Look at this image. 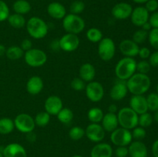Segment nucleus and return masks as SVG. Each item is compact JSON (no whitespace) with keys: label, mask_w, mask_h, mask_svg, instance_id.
I'll list each match as a JSON object with an SVG mask.
<instances>
[{"label":"nucleus","mask_w":158,"mask_h":157,"mask_svg":"<svg viewBox=\"0 0 158 157\" xmlns=\"http://www.w3.org/2000/svg\"><path fill=\"white\" fill-rule=\"evenodd\" d=\"M115 153L117 157H127L129 155L128 148L127 146H117Z\"/></svg>","instance_id":"obj_46"},{"label":"nucleus","mask_w":158,"mask_h":157,"mask_svg":"<svg viewBox=\"0 0 158 157\" xmlns=\"http://www.w3.org/2000/svg\"><path fill=\"white\" fill-rule=\"evenodd\" d=\"M86 97L93 103H98L101 101L104 95V89L103 85L97 81L88 83L85 88Z\"/></svg>","instance_id":"obj_10"},{"label":"nucleus","mask_w":158,"mask_h":157,"mask_svg":"<svg viewBox=\"0 0 158 157\" xmlns=\"http://www.w3.org/2000/svg\"><path fill=\"white\" fill-rule=\"evenodd\" d=\"M43 81L39 75H33L28 79L26 83V91L32 95L40 94L43 89Z\"/></svg>","instance_id":"obj_20"},{"label":"nucleus","mask_w":158,"mask_h":157,"mask_svg":"<svg viewBox=\"0 0 158 157\" xmlns=\"http://www.w3.org/2000/svg\"><path fill=\"white\" fill-rule=\"evenodd\" d=\"M15 13L26 15L31 11V5L26 0H16L12 6Z\"/></svg>","instance_id":"obj_26"},{"label":"nucleus","mask_w":158,"mask_h":157,"mask_svg":"<svg viewBox=\"0 0 158 157\" xmlns=\"http://www.w3.org/2000/svg\"><path fill=\"white\" fill-rule=\"evenodd\" d=\"M148 40L151 46L158 51V29H152L148 32Z\"/></svg>","instance_id":"obj_40"},{"label":"nucleus","mask_w":158,"mask_h":157,"mask_svg":"<svg viewBox=\"0 0 158 157\" xmlns=\"http://www.w3.org/2000/svg\"><path fill=\"white\" fill-rule=\"evenodd\" d=\"M20 48L24 51V52L26 51H29V49H32V41L29 38H25L22 41L21 44H20Z\"/></svg>","instance_id":"obj_49"},{"label":"nucleus","mask_w":158,"mask_h":157,"mask_svg":"<svg viewBox=\"0 0 158 157\" xmlns=\"http://www.w3.org/2000/svg\"><path fill=\"white\" fill-rule=\"evenodd\" d=\"M59 121L63 124H69L73 119V112L69 108H63L56 115Z\"/></svg>","instance_id":"obj_31"},{"label":"nucleus","mask_w":158,"mask_h":157,"mask_svg":"<svg viewBox=\"0 0 158 157\" xmlns=\"http://www.w3.org/2000/svg\"><path fill=\"white\" fill-rule=\"evenodd\" d=\"M152 152L154 157H158V139L155 140L152 145Z\"/></svg>","instance_id":"obj_51"},{"label":"nucleus","mask_w":158,"mask_h":157,"mask_svg":"<svg viewBox=\"0 0 158 157\" xmlns=\"http://www.w3.org/2000/svg\"><path fill=\"white\" fill-rule=\"evenodd\" d=\"M110 140L117 146H127L133 140L131 130L124 128H117L110 134Z\"/></svg>","instance_id":"obj_9"},{"label":"nucleus","mask_w":158,"mask_h":157,"mask_svg":"<svg viewBox=\"0 0 158 157\" xmlns=\"http://www.w3.org/2000/svg\"><path fill=\"white\" fill-rule=\"evenodd\" d=\"M117 112H118V108L116 104H111L108 106V112L117 114Z\"/></svg>","instance_id":"obj_53"},{"label":"nucleus","mask_w":158,"mask_h":157,"mask_svg":"<svg viewBox=\"0 0 158 157\" xmlns=\"http://www.w3.org/2000/svg\"><path fill=\"white\" fill-rule=\"evenodd\" d=\"M118 123L120 127L132 130L138 126L139 115L131 107H123L118 110L117 114Z\"/></svg>","instance_id":"obj_4"},{"label":"nucleus","mask_w":158,"mask_h":157,"mask_svg":"<svg viewBox=\"0 0 158 157\" xmlns=\"http://www.w3.org/2000/svg\"><path fill=\"white\" fill-rule=\"evenodd\" d=\"M63 108V101L57 95H50L45 101V111L48 112L50 115H56Z\"/></svg>","instance_id":"obj_16"},{"label":"nucleus","mask_w":158,"mask_h":157,"mask_svg":"<svg viewBox=\"0 0 158 157\" xmlns=\"http://www.w3.org/2000/svg\"><path fill=\"white\" fill-rule=\"evenodd\" d=\"M128 92L126 81L119 80L114 83L110 92V98L114 101H120L127 96Z\"/></svg>","instance_id":"obj_18"},{"label":"nucleus","mask_w":158,"mask_h":157,"mask_svg":"<svg viewBox=\"0 0 158 157\" xmlns=\"http://www.w3.org/2000/svg\"><path fill=\"white\" fill-rule=\"evenodd\" d=\"M156 90H157V93L158 94V84L157 85V88H156Z\"/></svg>","instance_id":"obj_60"},{"label":"nucleus","mask_w":158,"mask_h":157,"mask_svg":"<svg viewBox=\"0 0 158 157\" xmlns=\"http://www.w3.org/2000/svg\"><path fill=\"white\" fill-rule=\"evenodd\" d=\"M24 51L18 46H12L6 49V55L10 60L20 59L24 55Z\"/></svg>","instance_id":"obj_29"},{"label":"nucleus","mask_w":158,"mask_h":157,"mask_svg":"<svg viewBox=\"0 0 158 157\" xmlns=\"http://www.w3.org/2000/svg\"><path fill=\"white\" fill-rule=\"evenodd\" d=\"M149 63L151 67L158 68V51L156 50L155 52L151 54L149 57Z\"/></svg>","instance_id":"obj_47"},{"label":"nucleus","mask_w":158,"mask_h":157,"mask_svg":"<svg viewBox=\"0 0 158 157\" xmlns=\"http://www.w3.org/2000/svg\"><path fill=\"white\" fill-rule=\"evenodd\" d=\"M145 8L150 12H154L158 9V1L157 0H148L145 3Z\"/></svg>","instance_id":"obj_44"},{"label":"nucleus","mask_w":158,"mask_h":157,"mask_svg":"<svg viewBox=\"0 0 158 157\" xmlns=\"http://www.w3.org/2000/svg\"><path fill=\"white\" fill-rule=\"evenodd\" d=\"M86 38L93 43H99L103 38V32L97 28H90L86 31Z\"/></svg>","instance_id":"obj_32"},{"label":"nucleus","mask_w":158,"mask_h":157,"mask_svg":"<svg viewBox=\"0 0 158 157\" xmlns=\"http://www.w3.org/2000/svg\"><path fill=\"white\" fill-rule=\"evenodd\" d=\"M148 110L156 112L158 110V94L157 92L150 93L146 97Z\"/></svg>","instance_id":"obj_35"},{"label":"nucleus","mask_w":158,"mask_h":157,"mask_svg":"<svg viewBox=\"0 0 158 157\" xmlns=\"http://www.w3.org/2000/svg\"><path fill=\"white\" fill-rule=\"evenodd\" d=\"M128 152L131 157H148V148L141 141L131 142L128 147Z\"/></svg>","instance_id":"obj_21"},{"label":"nucleus","mask_w":158,"mask_h":157,"mask_svg":"<svg viewBox=\"0 0 158 157\" xmlns=\"http://www.w3.org/2000/svg\"><path fill=\"white\" fill-rule=\"evenodd\" d=\"M151 65L149 62L147 60L143 59L139 62H137V72L141 74H146L148 75V72L151 70Z\"/></svg>","instance_id":"obj_42"},{"label":"nucleus","mask_w":158,"mask_h":157,"mask_svg":"<svg viewBox=\"0 0 158 157\" xmlns=\"http://www.w3.org/2000/svg\"><path fill=\"white\" fill-rule=\"evenodd\" d=\"M85 135V130L81 126H73L69 131V136L73 141H78Z\"/></svg>","instance_id":"obj_36"},{"label":"nucleus","mask_w":158,"mask_h":157,"mask_svg":"<svg viewBox=\"0 0 158 157\" xmlns=\"http://www.w3.org/2000/svg\"><path fill=\"white\" fill-rule=\"evenodd\" d=\"M0 157H4V156H3L2 152H0Z\"/></svg>","instance_id":"obj_59"},{"label":"nucleus","mask_w":158,"mask_h":157,"mask_svg":"<svg viewBox=\"0 0 158 157\" xmlns=\"http://www.w3.org/2000/svg\"><path fill=\"white\" fill-rule=\"evenodd\" d=\"M85 21L79 15L69 13L63 18V27L66 33L78 35L85 29Z\"/></svg>","instance_id":"obj_5"},{"label":"nucleus","mask_w":158,"mask_h":157,"mask_svg":"<svg viewBox=\"0 0 158 157\" xmlns=\"http://www.w3.org/2000/svg\"><path fill=\"white\" fill-rule=\"evenodd\" d=\"M50 48L52 50H54V51H57V50H59V49H60L59 39L52 40V42L50 43Z\"/></svg>","instance_id":"obj_50"},{"label":"nucleus","mask_w":158,"mask_h":157,"mask_svg":"<svg viewBox=\"0 0 158 157\" xmlns=\"http://www.w3.org/2000/svg\"><path fill=\"white\" fill-rule=\"evenodd\" d=\"M98 55L104 62H109L116 53V45L112 38L105 37L98 43Z\"/></svg>","instance_id":"obj_7"},{"label":"nucleus","mask_w":158,"mask_h":157,"mask_svg":"<svg viewBox=\"0 0 158 157\" xmlns=\"http://www.w3.org/2000/svg\"><path fill=\"white\" fill-rule=\"evenodd\" d=\"M47 12L54 19H63L66 15V9L63 4L57 2L49 3L47 6Z\"/></svg>","instance_id":"obj_23"},{"label":"nucleus","mask_w":158,"mask_h":157,"mask_svg":"<svg viewBox=\"0 0 158 157\" xmlns=\"http://www.w3.org/2000/svg\"><path fill=\"white\" fill-rule=\"evenodd\" d=\"M105 130L100 123H90L85 129V135L94 143H101L105 138Z\"/></svg>","instance_id":"obj_12"},{"label":"nucleus","mask_w":158,"mask_h":157,"mask_svg":"<svg viewBox=\"0 0 158 157\" xmlns=\"http://www.w3.org/2000/svg\"><path fill=\"white\" fill-rule=\"evenodd\" d=\"M72 157H83V156H82V155H75Z\"/></svg>","instance_id":"obj_58"},{"label":"nucleus","mask_w":158,"mask_h":157,"mask_svg":"<svg viewBox=\"0 0 158 157\" xmlns=\"http://www.w3.org/2000/svg\"><path fill=\"white\" fill-rule=\"evenodd\" d=\"M35 126H38L40 127H45L47 126L50 121V115L46 111L40 112L36 114L35 117L34 118Z\"/></svg>","instance_id":"obj_33"},{"label":"nucleus","mask_w":158,"mask_h":157,"mask_svg":"<svg viewBox=\"0 0 158 157\" xmlns=\"http://www.w3.org/2000/svg\"><path fill=\"white\" fill-rule=\"evenodd\" d=\"M154 119H153V115L148 112H144L143 114L139 115L138 117V125L139 126L143 128H148L152 125Z\"/></svg>","instance_id":"obj_34"},{"label":"nucleus","mask_w":158,"mask_h":157,"mask_svg":"<svg viewBox=\"0 0 158 157\" xmlns=\"http://www.w3.org/2000/svg\"><path fill=\"white\" fill-rule=\"evenodd\" d=\"M26 30L29 35L35 39H41L47 35L49 27L46 22L37 16L31 17L26 22Z\"/></svg>","instance_id":"obj_3"},{"label":"nucleus","mask_w":158,"mask_h":157,"mask_svg":"<svg viewBox=\"0 0 158 157\" xmlns=\"http://www.w3.org/2000/svg\"><path fill=\"white\" fill-rule=\"evenodd\" d=\"M15 129L14 121L9 118L0 119V134L8 135Z\"/></svg>","instance_id":"obj_30"},{"label":"nucleus","mask_w":158,"mask_h":157,"mask_svg":"<svg viewBox=\"0 0 158 157\" xmlns=\"http://www.w3.org/2000/svg\"><path fill=\"white\" fill-rule=\"evenodd\" d=\"M9 9L8 5L2 0H0V22H4L9 16Z\"/></svg>","instance_id":"obj_43"},{"label":"nucleus","mask_w":158,"mask_h":157,"mask_svg":"<svg viewBox=\"0 0 158 157\" xmlns=\"http://www.w3.org/2000/svg\"><path fill=\"white\" fill-rule=\"evenodd\" d=\"M141 28H142V29H143V30L147 31V32H149L152 29V27H151V24L149 23V22H146L145 24H143V26H141Z\"/></svg>","instance_id":"obj_54"},{"label":"nucleus","mask_w":158,"mask_h":157,"mask_svg":"<svg viewBox=\"0 0 158 157\" xmlns=\"http://www.w3.org/2000/svg\"><path fill=\"white\" fill-rule=\"evenodd\" d=\"M6 47H5L3 45L0 44V57L4 55L5 54H6Z\"/></svg>","instance_id":"obj_55"},{"label":"nucleus","mask_w":158,"mask_h":157,"mask_svg":"<svg viewBox=\"0 0 158 157\" xmlns=\"http://www.w3.org/2000/svg\"><path fill=\"white\" fill-rule=\"evenodd\" d=\"M131 134H132L133 139L137 140V141H141L146 137L147 132L144 128L140 127V126H136L132 129Z\"/></svg>","instance_id":"obj_39"},{"label":"nucleus","mask_w":158,"mask_h":157,"mask_svg":"<svg viewBox=\"0 0 158 157\" xmlns=\"http://www.w3.org/2000/svg\"><path fill=\"white\" fill-rule=\"evenodd\" d=\"M112 146L106 143H98L93 147L91 157H112Z\"/></svg>","instance_id":"obj_22"},{"label":"nucleus","mask_w":158,"mask_h":157,"mask_svg":"<svg viewBox=\"0 0 158 157\" xmlns=\"http://www.w3.org/2000/svg\"><path fill=\"white\" fill-rule=\"evenodd\" d=\"M84 9L85 3L81 0H76V1L73 2L69 6L70 13L75 14V15H80L84 11Z\"/></svg>","instance_id":"obj_38"},{"label":"nucleus","mask_w":158,"mask_h":157,"mask_svg":"<svg viewBox=\"0 0 158 157\" xmlns=\"http://www.w3.org/2000/svg\"><path fill=\"white\" fill-rule=\"evenodd\" d=\"M128 92L133 95H143L151 88V81L146 74L136 72L126 81Z\"/></svg>","instance_id":"obj_1"},{"label":"nucleus","mask_w":158,"mask_h":157,"mask_svg":"<svg viewBox=\"0 0 158 157\" xmlns=\"http://www.w3.org/2000/svg\"><path fill=\"white\" fill-rule=\"evenodd\" d=\"M60 49L64 52H71L77 50L80 46V40L77 35L66 33L59 39Z\"/></svg>","instance_id":"obj_11"},{"label":"nucleus","mask_w":158,"mask_h":157,"mask_svg":"<svg viewBox=\"0 0 158 157\" xmlns=\"http://www.w3.org/2000/svg\"><path fill=\"white\" fill-rule=\"evenodd\" d=\"M132 11L133 7L131 4L121 2L116 4L113 7L112 10H111V14L116 19L125 20L131 17Z\"/></svg>","instance_id":"obj_13"},{"label":"nucleus","mask_w":158,"mask_h":157,"mask_svg":"<svg viewBox=\"0 0 158 157\" xmlns=\"http://www.w3.org/2000/svg\"><path fill=\"white\" fill-rule=\"evenodd\" d=\"M71 88L73 89H74L75 91H79V92H81V91L84 90L85 88H86V83L83 81L82 78H80V77H76L73 79L71 81L70 83Z\"/></svg>","instance_id":"obj_41"},{"label":"nucleus","mask_w":158,"mask_h":157,"mask_svg":"<svg viewBox=\"0 0 158 157\" xmlns=\"http://www.w3.org/2000/svg\"><path fill=\"white\" fill-rule=\"evenodd\" d=\"M100 123H101L102 127L103 128L105 132H112L117 128H118L119 126L117 114L111 113V112H107V113L104 114Z\"/></svg>","instance_id":"obj_24"},{"label":"nucleus","mask_w":158,"mask_h":157,"mask_svg":"<svg viewBox=\"0 0 158 157\" xmlns=\"http://www.w3.org/2000/svg\"><path fill=\"white\" fill-rule=\"evenodd\" d=\"M148 38V32L143 30V29H138L136 31L133 35L132 40L135 42L137 44L140 45L144 42Z\"/></svg>","instance_id":"obj_37"},{"label":"nucleus","mask_w":158,"mask_h":157,"mask_svg":"<svg viewBox=\"0 0 158 157\" xmlns=\"http://www.w3.org/2000/svg\"><path fill=\"white\" fill-rule=\"evenodd\" d=\"M26 139L29 142H35L36 140V135L33 132L26 133Z\"/></svg>","instance_id":"obj_52"},{"label":"nucleus","mask_w":158,"mask_h":157,"mask_svg":"<svg viewBox=\"0 0 158 157\" xmlns=\"http://www.w3.org/2000/svg\"><path fill=\"white\" fill-rule=\"evenodd\" d=\"M149 23L151 24L152 29H158V12H153L149 17V20H148Z\"/></svg>","instance_id":"obj_45"},{"label":"nucleus","mask_w":158,"mask_h":157,"mask_svg":"<svg viewBox=\"0 0 158 157\" xmlns=\"http://www.w3.org/2000/svg\"><path fill=\"white\" fill-rule=\"evenodd\" d=\"M23 57L26 64L32 68L41 67L47 62V55L46 52L36 48H32L25 52Z\"/></svg>","instance_id":"obj_6"},{"label":"nucleus","mask_w":158,"mask_h":157,"mask_svg":"<svg viewBox=\"0 0 158 157\" xmlns=\"http://www.w3.org/2000/svg\"><path fill=\"white\" fill-rule=\"evenodd\" d=\"M7 20L9 22V24L14 29H22L26 24V21L24 16L23 15H20V14L14 13L12 15H9Z\"/></svg>","instance_id":"obj_27"},{"label":"nucleus","mask_w":158,"mask_h":157,"mask_svg":"<svg viewBox=\"0 0 158 157\" xmlns=\"http://www.w3.org/2000/svg\"><path fill=\"white\" fill-rule=\"evenodd\" d=\"M130 107L138 115L148 111L146 97L143 95H133L130 99Z\"/></svg>","instance_id":"obj_17"},{"label":"nucleus","mask_w":158,"mask_h":157,"mask_svg":"<svg viewBox=\"0 0 158 157\" xmlns=\"http://www.w3.org/2000/svg\"><path fill=\"white\" fill-rule=\"evenodd\" d=\"M14 121L15 128L23 133L33 132L35 127L34 118L27 113H20L16 115Z\"/></svg>","instance_id":"obj_8"},{"label":"nucleus","mask_w":158,"mask_h":157,"mask_svg":"<svg viewBox=\"0 0 158 157\" xmlns=\"http://www.w3.org/2000/svg\"><path fill=\"white\" fill-rule=\"evenodd\" d=\"M134 2L137 3V4H144L146 3L148 0H133Z\"/></svg>","instance_id":"obj_57"},{"label":"nucleus","mask_w":158,"mask_h":157,"mask_svg":"<svg viewBox=\"0 0 158 157\" xmlns=\"http://www.w3.org/2000/svg\"><path fill=\"white\" fill-rule=\"evenodd\" d=\"M103 110L99 107L91 108L87 113V117L90 123H100L103 118Z\"/></svg>","instance_id":"obj_28"},{"label":"nucleus","mask_w":158,"mask_h":157,"mask_svg":"<svg viewBox=\"0 0 158 157\" xmlns=\"http://www.w3.org/2000/svg\"><path fill=\"white\" fill-rule=\"evenodd\" d=\"M151 54V50L147 47H142V48H140V49H139L138 55L140 56V58H142V59H147V58H149Z\"/></svg>","instance_id":"obj_48"},{"label":"nucleus","mask_w":158,"mask_h":157,"mask_svg":"<svg viewBox=\"0 0 158 157\" xmlns=\"http://www.w3.org/2000/svg\"><path fill=\"white\" fill-rule=\"evenodd\" d=\"M137 72V62L134 58L123 57L115 66V74L119 80L127 81Z\"/></svg>","instance_id":"obj_2"},{"label":"nucleus","mask_w":158,"mask_h":157,"mask_svg":"<svg viewBox=\"0 0 158 157\" xmlns=\"http://www.w3.org/2000/svg\"><path fill=\"white\" fill-rule=\"evenodd\" d=\"M153 119H154V121H155L156 123H158V110L154 112V115H153Z\"/></svg>","instance_id":"obj_56"},{"label":"nucleus","mask_w":158,"mask_h":157,"mask_svg":"<svg viewBox=\"0 0 158 157\" xmlns=\"http://www.w3.org/2000/svg\"><path fill=\"white\" fill-rule=\"evenodd\" d=\"M119 49L124 57L134 58L138 55L140 47L139 45L132 39H123L119 45Z\"/></svg>","instance_id":"obj_15"},{"label":"nucleus","mask_w":158,"mask_h":157,"mask_svg":"<svg viewBox=\"0 0 158 157\" xmlns=\"http://www.w3.org/2000/svg\"><path fill=\"white\" fill-rule=\"evenodd\" d=\"M4 157H27V153L22 145L19 143H10L5 146L2 151Z\"/></svg>","instance_id":"obj_19"},{"label":"nucleus","mask_w":158,"mask_h":157,"mask_svg":"<svg viewBox=\"0 0 158 157\" xmlns=\"http://www.w3.org/2000/svg\"><path fill=\"white\" fill-rule=\"evenodd\" d=\"M149 12L143 6H137L133 9L131 15V22L137 27H141L143 24L148 22L149 20Z\"/></svg>","instance_id":"obj_14"},{"label":"nucleus","mask_w":158,"mask_h":157,"mask_svg":"<svg viewBox=\"0 0 158 157\" xmlns=\"http://www.w3.org/2000/svg\"><path fill=\"white\" fill-rule=\"evenodd\" d=\"M79 75L80 78H82L85 83L94 81L96 76L95 67L91 63H83L79 69Z\"/></svg>","instance_id":"obj_25"}]
</instances>
